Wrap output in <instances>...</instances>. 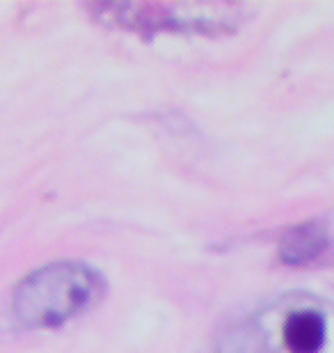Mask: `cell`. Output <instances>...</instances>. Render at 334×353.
<instances>
[{
  "label": "cell",
  "instance_id": "cell-1",
  "mask_svg": "<svg viewBox=\"0 0 334 353\" xmlns=\"http://www.w3.org/2000/svg\"><path fill=\"white\" fill-rule=\"evenodd\" d=\"M227 353H334V305L304 292L284 294L233 330Z\"/></svg>",
  "mask_w": 334,
  "mask_h": 353
},
{
  "label": "cell",
  "instance_id": "cell-2",
  "mask_svg": "<svg viewBox=\"0 0 334 353\" xmlns=\"http://www.w3.org/2000/svg\"><path fill=\"white\" fill-rule=\"evenodd\" d=\"M101 292V278L90 266L78 262L48 264L17 285L12 314L23 328H55L85 312Z\"/></svg>",
  "mask_w": 334,
  "mask_h": 353
},
{
  "label": "cell",
  "instance_id": "cell-3",
  "mask_svg": "<svg viewBox=\"0 0 334 353\" xmlns=\"http://www.w3.org/2000/svg\"><path fill=\"white\" fill-rule=\"evenodd\" d=\"M110 12H115L119 17V23L124 26H140V23H158V21L167 19L165 12H163V7H154V5H122V7H110ZM229 7H200V5H186V12H183V17H176L179 14V5H172L169 7V14H172V19L167 21L165 28H172L176 26L179 21H183L186 26H193V23H204L206 19L209 21H218V23H222V19L229 21Z\"/></svg>",
  "mask_w": 334,
  "mask_h": 353
},
{
  "label": "cell",
  "instance_id": "cell-4",
  "mask_svg": "<svg viewBox=\"0 0 334 353\" xmlns=\"http://www.w3.org/2000/svg\"><path fill=\"white\" fill-rule=\"evenodd\" d=\"M330 245V234L325 230L323 223H304L298 228L289 230L280 241V257L282 262L293 264V266H304L316 262L318 257L325 255Z\"/></svg>",
  "mask_w": 334,
  "mask_h": 353
}]
</instances>
